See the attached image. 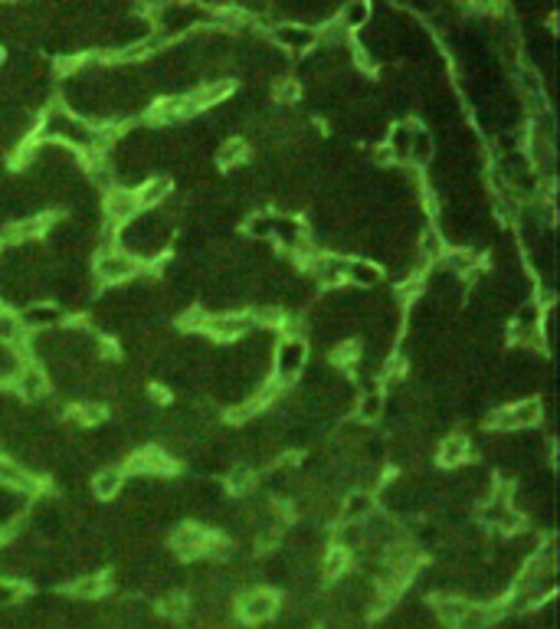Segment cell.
Masks as SVG:
<instances>
[{
	"label": "cell",
	"mask_w": 560,
	"mask_h": 629,
	"mask_svg": "<svg viewBox=\"0 0 560 629\" xmlns=\"http://www.w3.org/2000/svg\"><path fill=\"white\" fill-rule=\"evenodd\" d=\"M308 364H312V342H305V338H279L275 348H272L269 378L279 380L282 387H295Z\"/></svg>",
	"instance_id": "cell-1"
},
{
	"label": "cell",
	"mask_w": 560,
	"mask_h": 629,
	"mask_svg": "<svg viewBox=\"0 0 560 629\" xmlns=\"http://www.w3.org/2000/svg\"><path fill=\"white\" fill-rule=\"evenodd\" d=\"M233 606H236V623H243V626H269V623L279 620L282 597L272 587L256 584L239 590Z\"/></svg>",
	"instance_id": "cell-2"
},
{
	"label": "cell",
	"mask_w": 560,
	"mask_h": 629,
	"mask_svg": "<svg viewBox=\"0 0 560 629\" xmlns=\"http://www.w3.org/2000/svg\"><path fill=\"white\" fill-rule=\"evenodd\" d=\"M141 262L135 260V256H128L125 250H105V252H95L89 262V272H92V279H95V286L102 288H122L128 286V282H135L138 276H141Z\"/></svg>",
	"instance_id": "cell-3"
},
{
	"label": "cell",
	"mask_w": 560,
	"mask_h": 629,
	"mask_svg": "<svg viewBox=\"0 0 560 629\" xmlns=\"http://www.w3.org/2000/svg\"><path fill=\"white\" fill-rule=\"evenodd\" d=\"M213 534H217V531H210L207 524L181 522V524H174L171 534H167V548H171V554L177 561H203Z\"/></svg>",
	"instance_id": "cell-4"
},
{
	"label": "cell",
	"mask_w": 560,
	"mask_h": 629,
	"mask_svg": "<svg viewBox=\"0 0 560 629\" xmlns=\"http://www.w3.org/2000/svg\"><path fill=\"white\" fill-rule=\"evenodd\" d=\"M266 40H269L279 53L285 56H308L318 50V30L315 27H305V23H275L272 30H266Z\"/></svg>",
	"instance_id": "cell-5"
},
{
	"label": "cell",
	"mask_w": 560,
	"mask_h": 629,
	"mask_svg": "<svg viewBox=\"0 0 560 629\" xmlns=\"http://www.w3.org/2000/svg\"><path fill=\"white\" fill-rule=\"evenodd\" d=\"M249 318H246V308H236V312H217V314H207V322L200 328V334L207 338L210 344H236L239 338L249 334Z\"/></svg>",
	"instance_id": "cell-6"
},
{
	"label": "cell",
	"mask_w": 560,
	"mask_h": 629,
	"mask_svg": "<svg viewBox=\"0 0 560 629\" xmlns=\"http://www.w3.org/2000/svg\"><path fill=\"white\" fill-rule=\"evenodd\" d=\"M436 466L443 472H456V469L469 466L472 456H475V446H472V436H465L462 430H452L446 436H439V442L433 446Z\"/></svg>",
	"instance_id": "cell-7"
},
{
	"label": "cell",
	"mask_w": 560,
	"mask_h": 629,
	"mask_svg": "<svg viewBox=\"0 0 560 629\" xmlns=\"http://www.w3.org/2000/svg\"><path fill=\"white\" fill-rule=\"evenodd\" d=\"M20 322L27 328V334H43V332H59L66 322H69V314L63 308L50 302V298H37V302H30L27 308H20Z\"/></svg>",
	"instance_id": "cell-8"
},
{
	"label": "cell",
	"mask_w": 560,
	"mask_h": 629,
	"mask_svg": "<svg viewBox=\"0 0 560 629\" xmlns=\"http://www.w3.org/2000/svg\"><path fill=\"white\" fill-rule=\"evenodd\" d=\"M10 387H14V394H17L23 404H40V400H46V397L53 394V387H50L46 370L40 368V364H33V360L20 364V370L14 374Z\"/></svg>",
	"instance_id": "cell-9"
},
{
	"label": "cell",
	"mask_w": 560,
	"mask_h": 629,
	"mask_svg": "<svg viewBox=\"0 0 560 629\" xmlns=\"http://www.w3.org/2000/svg\"><path fill=\"white\" fill-rule=\"evenodd\" d=\"M439 269L449 272L452 279H459V282H472V279H479L482 269H485V260H482V252L479 250H472V246H449L443 256V262H439Z\"/></svg>",
	"instance_id": "cell-10"
},
{
	"label": "cell",
	"mask_w": 560,
	"mask_h": 629,
	"mask_svg": "<svg viewBox=\"0 0 560 629\" xmlns=\"http://www.w3.org/2000/svg\"><path fill=\"white\" fill-rule=\"evenodd\" d=\"M380 512L377 492H367V488H351L348 495H341L338 502V522L335 524H364L367 518Z\"/></svg>",
	"instance_id": "cell-11"
},
{
	"label": "cell",
	"mask_w": 560,
	"mask_h": 629,
	"mask_svg": "<svg viewBox=\"0 0 560 629\" xmlns=\"http://www.w3.org/2000/svg\"><path fill=\"white\" fill-rule=\"evenodd\" d=\"M387 282L380 262L367 260V256H348L344 262V286H351L354 292H374Z\"/></svg>",
	"instance_id": "cell-12"
},
{
	"label": "cell",
	"mask_w": 560,
	"mask_h": 629,
	"mask_svg": "<svg viewBox=\"0 0 560 629\" xmlns=\"http://www.w3.org/2000/svg\"><path fill=\"white\" fill-rule=\"evenodd\" d=\"M171 197H174L171 174H151V178H145L135 187V200H138V210H141V214H154V210H161Z\"/></svg>",
	"instance_id": "cell-13"
},
{
	"label": "cell",
	"mask_w": 560,
	"mask_h": 629,
	"mask_svg": "<svg viewBox=\"0 0 560 629\" xmlns=\"http://www.w3.org/2000/svg\"><path fill=\"white\" fill-rule=\"evenodd\" d=\"M384 410H387V394L377 384H367L364 390L354 394V406H351L354 423H361V426L371 430V426H377L384 420Z\"/></svg>",
	"instance_id": "cell-14"
},
{
	"label": "cell",
	"mask_w": 560,
	"mask_h": 629,
	"mask_svg": "<svg viewBox=\"0 0 560 629\" xmlns=\"http://www.w3.org/2000/svg\"><path fill=\"white\" fill-rule=\"evenodd\" d=\"M125 469L122 466H99L95 472L89 476V492L95 502L102 505H109L115 502V498H122V492H125Z\"/></svg>",
	"instance_id": "cell-15"
},
{
	"label": "cell",
	"mask_w": 560,
	"mask_h": 629,
	"mask_svg": "<svg viewBox=\"0 0 560 629\" xmlns=\"http://www.w3.org/2000/svg\"><path fill=\"white\" fill-rule=\"evenodd\" d=\"M236 86L233 79H217V82H200L197 89L190 92L187 99H190V105L197 108V115L200 112H213V108H220V105H226V102L233 99L236 96Z\"/></svg>",
	"instance_id": "cell-16"
},
{
	"label": "cell",
	"mask_w": 560,
	"mask_h": 629,
	"mask_svg": "<svg viewBox=\"0 0 560 629\" xmlns=\"http://www.w3.org/2000/svg\"><path fill=\"white\" fill-rule=\"evenodd\" d=\"M138 214H141V210H138L135 190L118 187V184H115L109 194H102V216H105V220H112L115 226H125L128 220H135Z\"/></svg>",
	"instance_id": "cell-17"
},
{
	"label": "cell",
	"mask_w": 560,
	"mask_h": 629,
	"mask_svg": "<svg viewBox=\"0 0 560 629\" xmlns=\"http://www.w3.org/2000/svg\"><path fill=\"white\" fill-rule=\"evenodd\" d=\"M351 564H354V554H348V551L338 548V544H325L315 561L318 580H321V584H338L341 577L351 574Z\"/></svg>",
	"instance_id": "cell-18"
},
{
	"label": "cell",
	"mask_w": 560,
	"mask_h": 629,
	"mask_svg": "<svg viewBox=\"0 0 560 629\" xmlns=\"http://www.w3.org/2000/svg\"><path fill=\"white\" fill-rule=\"evenodd\" d=\"M423 125L420 118L407 115V118H397V122H390L387 125V135H384V144L390 148V154H393V161L397 164H407L410 158V144H413V135H416V128Z\"/></svg>",
	"instance_id": "cell-19"
},
{
	"label": "cell",
	"mask_w": 560,
	"mask_h": 629,
	"mask_svg": "<svg viewBox=\"0 0 560 629\" xmlns=\"http://www.w3.org/2000/svg\"><path fill=\"white\" fill-rule=\"evenodd\" d=\"M246 158H249V141H246L243 135H226V138H220V144L213 148V164L226 174L246 168Z\"/></svg>",
	"instance_id": "cell-20"
},
{
	"label": "cell",
	"mask_w": 560,
	"mask_h": 629,
	"mask_svg": "<svg viewBox=\"0 0 560 629\" xmlns=\"http://www.w3.org/2000/svg\"><path fill=\"white\" fill-rule=\"evenodd\" d=\"M66 590L76 603H99L109 597V580H105V570L102 574H79L66 584Z\"/></svg>",
	"instance_id": "cell-21"
},
{
	"label": "cell",
	"mask_w": 560,
	"mask_h": 629,
	"mask_svg": "<svg viewBox=\"0 0 560 629\" xmlns=\"http://www.w3.org/2000/svg\"><path fill=\"white\" fill-rule=\"evenodd\" d=\"M335 20L351 36H357V33H364V30H371L374 7L367 0H348V4H341V7L335 10Z\"/></svg>",
	"instance_id": "cell-22"
},
{
	"label": "cell",
	"mask_w": 560,
	"mask_h": 629,
	"mask_svg": "<svg viewBox=\"0 0 560 629\" xmlns=\"http://www.w3.org/2000/svg\"><path fill=\"white\" fill-rule=\"evenodd\" d=\"M433 158H436V138L429 128L420 125L413 135V144H410L407 164L410 168H416V171H429V168H433Z\"/></svg>",
	"instance_id": "cell-23"
},
{
	"label": "cell",
	"mask_w": 560,
	"mask_h": 629,
	"mask_svg": "<svg viewBox=\"0 0 560 629\" xmlns=\"http://www.w3.org/2000/svg\"><path fill=\"white\" fill-rule=\"evenodd\" d=\"M27 344V328L20 322V314L14 308L0 305V348H23Z\"/></svg>",
	"instance_id": "cell-24"
},
{
	"label": "cell",
	"mask_w": 560,
	"mask_h": 629,
	"mask_svg": "<svg viewBox=\"0 0 560 629\" xmlns=\"http://www.w3.org/2000/svg\"><path fill=\"white\" fill-rule=\"evenodd\" d=\"M302 99V82L295 76H282V79H272L269 102L279 112H292V105H299Z\"/></svg>",
	"instance_id": "cell-25"
},
{
	"label": "cell",
	"mask_w": 560,
	"mask_h": 629,
	"mask_svg": "<svg viewBox=\"0 0 560 629\" xmlns=\"http://www.w3.org/2000/svg\"><path fill=\"white\" fill-rule=\"evenodd\" d=\"M243 233L249 243H269L272 210H249V214L243 216Z\"/></svg>",
	"instance_id": "cell-26"
},
{
	"label": "cell",
	"mask_w": 560,
	"mask_h": 629,
	"mask_svg": "<svg viewBox=\"0 0 560 629\" xmlns=\"http://www.w3.org/2000/svg\"><path fill=\"white\" fill-rule=\"evenodd\" d=\"M30 594H33V590H30L23 580H7V577H0V613L20 606Z\"/></svg>",
	"instance_id": "cell-27"
},
{
	"label": "cell",
	"mask_w": 560,
	"mask_h": 629,
	"mask_svg": "<svg viewBox=\"0 0 560 629\" xmlns=\"http://www.w3.org/2000/svg\"><path fill=\"white\" fill-rule=\"evenodd\" d=\"M371 164H377V168H397L393 154H390V148L384 141L374 144V148H371Z\"/></svg>",
	"instance_id": "cell-28"
},
{
	"label": "cell",
	"mask_w": 560,
	"mask_h": 629,
	"mask_svg": "<svg viewBox=\"0 0 560 629\" xmlns=\"http://www.w3.org/2000/svg\"><path fill=\"white\" fill-rule=\"evenodd\" d=\"M4 66H7V46L0 43V69H4Z\"/></svg>",
	"instance_id": "cell-29"
}]
</instances>
